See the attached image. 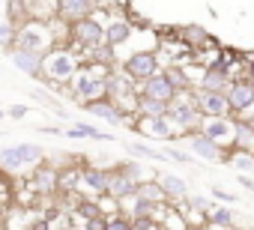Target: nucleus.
Wrapping results in <instances>:
<instances>
[{"label": "nucleus", "mask_w": 254, "mask_h": 230, "mask_svg": "<svg viewBox=\"0 0 254 230\" xmlns=\"http://www.w3.org/2000/svg\"><path fill=\"white\" fill-rule=\"evenodd\" d=\"M81 66H84V57L72 45H54L42 57V81L51 87H66L78 75Z\"/></svg>", "instance_id": "nucleus-1"}, {"label": "nucleus", "mask_w": 254, "mask_h": 230, "mask_svg": "<svg viewBox=\"0 0 254 230\" xmlns=\"http://www.w3.org/2000/svg\"><path fill=\"white\" fill-rule=\"evenodd\" d=\"M108 66H99V63H90L84 60V66L78 69V75L63 87L69 99H75L78 105H87V102H99L105 99V78H108Z\"/></svg>", "instance_id": "nucleus-2"}, {"label": "nucleus", "mask_w": 254, "mask_h": 230, "mask_svg": "<svg viewBox=\"0 0 254 230\" xmlns=\"http://www.w3.org/2000/svg\"><path fill=\"white\" fill-rule=\"evenodd\" d=\"M39 165H45V147H39V144H33V141H21V144L0 147V171H6V173L36 171Z\"/></svg>", "instance_id": "nucleus-3"}, {"label": "nucleus", "mask_w": 254, "mask_h": 230, "mask_svg": "<svg viewBox=\"0 0 254 230\" xmlns=\"http://www.w3.org/2000/svg\"><path fill=\"white\" fill-rule=\"evenodd\" d=\"M51 30H54V21L51 24H45V21H18V27H15V48L33 51V54H48L54 45H60V39Z\"/></svg>", "instance_id": "nucleus-4"}, {"label": "nucleus", "mask_w": 254, "mask_h": 230, "mask_svg": "<svg viewBox=\"0 0 254 230\" xmlns=\"http://www.w3.org/2000/svg\"><path fill=\"white\" fill-rule=\"evenodd\" d=\"M168 120H171L177 138H183V135L200 129L203 117H200V111H197V105H194V99H191V90L174 96V102L168 105Z\"/></svg>", "instance_id": "nucleus-5"}, {"label": "nucleus", "mask_w": 254, "mask_h": 230, "mask_svg": "<svg viewBox=\"0 0 254 230\" xmlns=\"http://www.w3.org/2000/svg\"><path fill=\"white\" fill-rule=\"evenodd\" d=\"M120 72L129 78L135 87L144 84L147 78H153L156 72H162V63H159V51L156 48H141V51H132V54H126L123 63H120Z\"/></svg>", "instance_id": "nucleus-6"}, {"label": "nucleus", "mask_w": 254, "mask_h": 230, "mask_svg": "<svg viewBox=\"0 0 254 230\" xmlns=\"http://www.w3.org/2000/svg\"><path fill=\"white\" fill-rule=\"evenodd\" d=\"M69 42L75 45V51H78L81 57L90 54L93 48L105 45V21L96 18V15H90V18H84V21H75V24L69 27Z\"/></svg>", "instance_id": "nucleus-7"}, {"label": "nucleus", "mask_w": 254, "mask_h": 230, "mask_svg": "<svg viewBox=\"0 0 254 230\" xmlns=\"http://www.w3.org/2000/svg\"><path fill=\"white\" fill-rule=\"evenodd\" d=\"M224 96H227L230 114L236 120H245L254 114V81H230Z\"/></svg>", "instance_id": "nucleus-8"}, {"label": "nucleus", "mask_w": 254, "mask_h": 230, "mask_svg": "<svg viewBox=\"0 0 254 230\" xmlns=\"http://www.w3.org/2000/svg\"><path fill=\"white\" fill-rule=\"evenodd\" d=\"M180 141H186V147H189V153H191L194 159H200V162H206V165H224V150H221L218 144H212L200 129L183 135Z\"/></svg>", "instance_id": "nucleus-9"}, {"label": "nucleus", "mask_w": 254, "mask_h": 230, "mask_svg": "<svg viewBox=\"0 0 254 230\" xmlns=\"http://www.w3.org/2000/svg\"><path fill=\"white\" fill-rule=\"evenodd\" d=\"M191 99H194V105H197V111H200L203 120H209V117H233L224 93H212V90L191 87Z\"/></svg>", "instance_id": "nucleus-10"}, {"label": "nucleus", "mask_w": 254, "mask_h": 230, "mask_svg": "<svg viewBox=\"0 0 254 230\" xmlns=\"http://www.w3.org/2000/svg\"><path fill=\"white\" fill-rule=\"evenodd\" d=\"M200 132L212 141V144H218L224 153L233 147V132H236V117H209V120H203L200 123Z\"/></svg>", "instance_id": "nucleus-11"}, {"label": "nucleus", "mask_w": 254, "mask_h": 230, "mask_svg": "<svg viewBox=\"0 0 254 230\" xmlns=\"http://www.w3.org/2000/svg\"><path fill=\"white\" fill-rule=\"evenodd\" d=\"M132 36H135V27H132V21L126 15H111L105 21V45L108 48L120 51V48H126L132 42Z\"/></svg>", "instance_id": "nucleus-12"}, {"label": "nucleus", "mask_w": 254, "mask_h": 230, "mask_svg": "<svg viewBox=\"0 0 254 230\" xmlns=\"http://www.w3.org/2000/svg\"><path fill=\"white\" fill-rule=\"evenodd\" d=\"M138 96L171 105V102H174V96H177V87L168 81V75H165V69H162V72H156L153 78H147L144 84H138Z\"/></svg>", "instance_id": "nucleus-13"}, {"label": "nucleus", "mask_w": 254, "mask_h": 230, "mask_svg": "<svg viewBox=\"0 0 254 230\" xmlns=\"http://www.w3.org/2000/svg\"><path fill=\"white\" fill-rule=\"evenodd\" d=\"M135 132H141L144 138H153V141H177V132L168 120V114L165 117H138Z\"/></svg>", "instance_id": "nucleus-14"}, {"label": "nucleus", "mask_w": 254, "mask_h": 230, "mask_svg": "<svg viewBox=\"0 0 254 230\" xmlns=\"http://www.w3.org/2000/svg\"><path fill=\"white\" fill-rule=\"evenodd\" d=\"M78 191L84 197H105L108 194V171H99V168H84L81 176H78Z\"/></svg>", "instance_id": "nucleus-15"}, {"label": "nucleus", "mask_w": 254, "mask_h": 230, "mask_svg": "<svg viewBox=\"0 0 254 230\" xmlns=\"http://www.w3.org/2000/svg\"><path fill=\"white\" fill-rule=\"evenodd\" d=\"M96 9L93 0H57V21H63L66 27H72L75 21L90 18Z\"/></svg>", "instance_id": "nucleus-16"}, {"label": "nucleus", "mask_w": 254, "mask_h": 230, "mask_svg": "<svg viewBox=\"0 0 254 230\" xmlns=\"http://www.w3.org/2000/svg\"><path fill=\"white\" fill-rule=\"evenodd\" d=\"M138 191V182L129 176V173H123L120 168H114V171H108V197L111 200H126V197H132Z\"/></svg>", "instance_id": "nucleus-17"}, {"label": "nucleus", "mask_w": 254, "mask_h": 230, "mask_svg": "<svg viewBox=\"0 0 254 230\" xmlns=\"http://www.w3.org/2000/svg\"><path fill=\"white\" fill-rule=\"evenodd\" d=\"M24 21H57V0H21Z\"/></svg>", "instance_id": "nucleus-18"}, {"label": "nucleus", "mask_w": 254, "mask_h": 230, "mask_svg": "<svg viewBox=\"0 0 254 230\" xmlns=\"http://www.w3.org/2000/svg\"><path fill=\"white\" fill-rule=\"evenodd\" d=\"M87 114H93L96 120H105V123H111V126H120V123H126L129 117L114 105V102H108V99H99V102H87V105H81Z\"/></svg>", "instance_id": "nucleus-19"}, {"label": "nucleus", "mask_w": 254, "mask_h": 230, "mask_svg": "<svg viewBox=\"0 0 254 230\" xmlns=\"http://www.w3.org/2000/svg\"><path fill=\"white\" fill-rule=\"evenodd\" d=\"M42 57H45V54L21 51V48H12V51H9V63H12L18 72L30 75V78H42Z\"/></svg>", "instance_id": "nucleus-20"}, {"label": "nucleus", "mask_w": 254, "mask_h": 230, "mask_svg": "<svg viewBox=\"0 0 254 230\" xmlns=\"http://www.w3.org/2000/svg\"><path fill=\"white\" fill-rule=\"evenodd\" d=\"M156 182L162 185L168 203H183V200L189 197V182H186L183 176L171 173V171H168V173H156Z\"/></svg>", "instance_id": "nucleus-21"}, {"label": "nucleus", "mask_w": 254, "mask_h": 230, "mask_svg": "<svg viewBox=\"0 0 254 230\" xmlns=\"http://www.w3.org/2000/svg\"><path fill=\"white\" fill-rule=\"evenodd\" d=\"M30 188L36 191V194H54L57 188H60V171L57 168H45V165H39L36 168V173L30 176Z\"/></svg>", "instance_id": "nucleus-22"}, {"label": "nucleus", "mask_w": 254, "mask_h": 230, "mask_svg": "<svg viewBox=\"0 0 254 230\" xmlns=\"http://www.w3.org/2000/svg\"><path fill=\"white\" fill-rule=\"evenodd\" d=\"M239 153H251L254 156V123L248 120H236V132H233V147Z\"/></svg>", "instance_id": "nucleus-23"}, {"label": "nucleus", "mask_w": 254, "mask_h": 230, "mask_svg": "<svg viewBox=\"0 0 254 230\" xmlns=\"http://www.w3.org/2000/svg\"><path fill=\"white\" fill-rule=\"evenodd\" d=\"M63 135L75 138V141H114V135H108V132L90 126V123H72V129H66Z\"/></svg>", "instance_id": "nucleus-24"}, {"label": "nucleus", "mask_w": 254, "mask_h": 230, "mask_svg": "<svg viewBox=\"0 0 254 230\" xmlns=\"http://www.w3.org/2000/svg\"><path fill=\"white\" fill-rule=\"evenodd\" d=\"M135 197H138V200H147V203H153V206H162V203H168V197H165L162 185L156 182V176H150V179L138 182V191H135Z\"/></svg>", "instance_id": "nucleus-25"}, {"label": "nucleus", "mask_w": 254, "mask_h": 230, "mask_svg": "<svg viewBox=\"0 0 254 230\" xmlns=\"http://www.w3.org/2000/svg\"><path fill=\"white\" fill-rule=\"evenodd\" d=\"M224 165H227V168H233V171H236V173H242V176H251V173H254V156H251V153L227 150V153H224Z\"/></svg>", "instance_id": "nucleus-26"}, {"label": "nucleus", "mask_w": 254, "mask_h": 230, "mask_svg": "<svg viewBox=\"0 0 254 230\" xmlns=\"http://www.w3.org/2000/svg\"><path fill=\"white\" fill-rule=\"evenodd\" d=\"M233 221H236V215H233L230 206H212V209L206 212V224L215 227V230H230Z\"/></svg>", "instance_id": "nucleus-27"}, {"label": "nucleus", "mask_w": 254, "mask_h": 230, "mask_svg": "<svg viewBox=\"0 0 254 230\" xmlns=\"http://www.w3.org/2000/svg\"><path fill=\"white\" fill-rule=\"evenodd\" d=\"M135 114H138V117H165V114H168V105H165V102H156V99H144V96H138Z\"/></svg>", "instance_id": "nucleus-28"}, {"label": "nucleus", "mask_w": 254, "mask_h": 230, "mask_svg": "<svg viewBox=\"0 0 254 230\" xmlns=\"http://www.w3.org/2000/svg\"><path fill=\"white\" fill-rule=\"evenodd\" d=\"M15 21H9V18H3V21H0V51H12L15 48Z\"/></svg>", "instance_id": "nucleus-29"}, {"label": "nucleus", "mask_w": 254, "mask_h": 230, "mask_svg": "<svg viewBox=\"0 0 254 230\" xmlns=\"http://www.w3.org/2000/svg\"><path fill=\"white\" fill-rule=\"evenodd\" d=\"M126 150H129V153H135V156H141V159L168 162V159H165V153H159V150H153V147H147V144H141V141H129V144H126Z\"/></svg>", "instance_id": "nucleus-30"}, {"label": "nucleus", "mask_w": 254, "mask_h": 230, "mask_svg": "<svg viewBox=\"0 0 254 230\" xmlns=\"http://www.w3.org/2000/svg\"><path fill=\"white\" fill-rule=\"evenodd\" d=\"M105 230H135V224L126 212H114V215L105 218Z\"/></svg>", "instance_id": "nucleus-31"}, {"label": "nucleus", "mask_w": 254, "mask_h": 230, "mask_svg": "<svg viewBox=\"0 0 254 230\" xmlns=\"http://www.w3.org/2000/svg\"><path fill=\"white\" fill-rule=\"evenodd\" d=\"M165 159H168V162H177V165H194V162H197L191 153H186V150H180V147H168V150H165Z\"/></svg>", "instance_id": "nucleus-32"}, {"label": "nucleus", "mask_w": 254, "mask_h": 230, "mask_svg": "<svg viewBox=\"0 0 254 230\" xmlns=\"http://www.w3.org/2000/svg\"><path fill=\"white\" fill-rule=\"evenodd\" d=\"M30 96H33V99H39V102H45V105H48V108H54V111H57V114H66V111H63V108H60V102H57V99H54V96H48V93H45V90H33V93H30Z\"/></svg>", "instance_id": "nucleus-33"}, {"label": "nucleus", "mask_w": 254, "mask_h": 230, "mask_svg": "<svg viewBox=\"0 0 254 230\" xmlns=\"http://www.w3.org/2000/svg\"><path fill=\"white\" fill-rule=\"evenodd\" d=\"M212 197H215V200H224V206H230V203H236V200H239L233 191H224L221 185H212Z\"/></svg>", "instance_id": "nucleus-34"}, {"label": "nucleus", "mask_w": 254, "mask_h": 230, "mask_svg": "<svg viewBox=\"0 0 254 230\" xmlns=\"http://www.w3.org/2000/svg\"><path fill=\"white\" fill-rule=\"evenodd\" d=\"M27 111H30L27 105H15V108L9 111V117H12V120H21V117H27Z\"/></svg>", "instance_id": "nucleus-35"}, {"label": "nucleus", "mask_w": 254, "mask_h": 230, "mask_svg": "<svg viewBox=\"0 0 254 230\" xmlns=\"http://www.w3.org/2000/svg\"><path fill=\"white\" fill-rule=\"evenodd\" d=\"M236 182H239L242 188H248V191H254V179H251V176H242V173H236Z\"/></svg>", "instance_id": "nucleus-36"}, {"label": "nucleus", "mask_w": 254, "mask_h": 230, "mask_svg": "<svg viewBox=\"0 0 254 230\" xmlns=\"http://www.w3.org/2000/svg\"><path fill=\"white\" fill-rule=\"evenodd\" d=\"M0 15H9V0H0Z\"/></svg>", "instance_id": "nucleus-37"}, {"label": "nucleus", "mask_w": 254, "mask_h": 230, "mask_svg": "<svg viewBox=\"0 0 254 230\" xmlns=\"http://www.w3.org/2000/svg\"><path fill=\"white\" fill-rule=\"evenodd\" d=\"M3 117H6V111H3V108H0V120H3Z\"/></svg>", "instance_id": "nucleus-38"}]
</instances>
